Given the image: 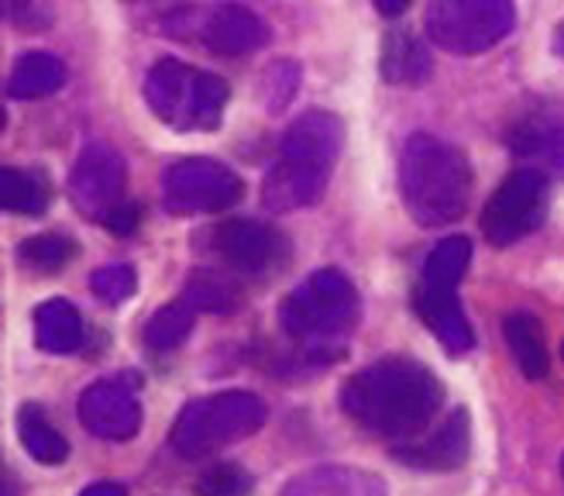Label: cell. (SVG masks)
<instances>
[{
    "label": "cell",
    "mask_w": 564,
    "mask_h": 496,
    "mask_svg": "<svg viewBox=\"0 0 564 496\" xmlns=\"http://www.w3.org/2000/svg\"><path fill=\"white\" fill-rule=\"evenodd\" d=\"M79 496H128L124 493V486H118V483H94V486H87Z\"/></svg>",
    "instance_id": "34"
},
{
    "label": "cell",
    "mask_w": 564,
    "mask_h": 496,
    "mask_svg": "<svg viewBox=\"0 0 564 496\" xmlns=\"http://www.w3.org/2000/svg\"><path fill=\"white\" fill-rule=\"evenodd\" d=\"M372 4H376V11L386 14V18H400V14L410 8V0H372Z\"/></svg>",
    "instance_id": "33"
},
{
    "label": "cell",
    "mask_w": 564,
    "mask_h": 496,
    "mask_svg": "<svg viewBox=\"0 0 564 496\" xmlns=\"http://www.w3.org/2000/svg\"><path fill=\"white\" fill-rule=\"evenodd\" d=\"M245 183L217 159L189 155L165 170L162 201L173 214H217L241 201Z\"/></svg>",
    "instance_id": "7"
},
{
    "label": "cell",
    "mask_w": 564,
    "mask_h": 496,
    "mask_svg": "<svg viewBox=\"0 0 564 496\" xmlns=\"http://www.w3.org/2000/svg\"><path fill=\"white\" fill-rule=\"evenodd\" d=\"M145 100L155 118L180 131H210L228 104V83L180 60H162L145 76Z\"/></svg>",
    "instance_id": "5"
},
{
    "label": "cell",
    "mask_w": 564,
    "mask_h": 496,
    "mask_svg": "<svg viewBox=\"0 0 564 496\" xmlns=\"http://www.w3.org/2000/svg\"><path fill=\"white\" fill-rule=\"evenodd\" d=\"M124 193V162L107 145H87L79 152L69 173V201L90 220H107V214L121 204Z\"/></svg>",
    "instance_id": "10"
},
{
    "label": "cell",
    "mask_w": 564,
    "mask_h": 496,
    "mask_svg": "<svg viewBox=\"0 0 564 496\" xmlns=\"http://www.w3.org/2000/svg\"><path fill=\"white\" fill-rule=\"evenodd\" d=\"M251 476L248 468L235 465V462H217L210 468H204L200 479H196V496H248L251 493Z\"/></svg>",
    "instance_id": "29"
},
{
    "label": "cell",
    "mask_w": 564,
    "mask_h": 496,
    "mask_svg": "<svg viewBox=\"0 0 564 496\" xmlns=\"http://www.w3.org/2000/svg\"><path fill=\"white\" fill-rule=\"evenodd\" d=\"M513 0H431L423 28L437 48L478 55L513 32Z\"/></svg>",
    "instance_id": "6"
},
{
    "label": "cell",
    "mask_w": 564,
    "mask_h": 496,
    "mask_svg": "<svg viewBox=\"0 0 564 496\" xmlns=\"http://www.w3.org/2000/svg\"><path fill=\"white\" fill-rule=\"evenodd\" d=\"M341 142H345L341 118H334L330 110H310V115H303L290 125L279 155L306 159V162H317V165L334 170L337 155H341Z\"/></svg>",
    "instance_id": "15"
},
{
    "label": "cell",
    "mask_w": 564,
    "mask_h": 496,
    "mask_svg": "<svg viewBox=\"0 0 564 496\" xmlns=\"http://www.w3.org/2000/svg\"><path fill=\"white\" fill-rule=\"evenodd\" d=\"M382 76L392 87H423L431 76L427 45L410 32H392L382 45Z\"/></svg>",
    "instance_id": "19"
},
{
    "label": "cell",
    "mask_w": 564,
    "mask_h": 496,
    "mask_svg": "<svg viewBox=\"0 0 564 496\" xmlns=\"http://www.w3.org/2000/svg\"><path fill=\"white\" fill-rule=\"evenodd\" d=\"M90 290H94V296H100L107 303V308H118V303H124L138 290V276L131 266H121V262L104 266L90 276Z\"/></svg>",
    "instance_id": "30"
},
{
    "label": "cell",
    "mask_w": 564,
    "mask_h": 496,
    "mask_svg": "<svg viewBox=\"0 0 564 496\" xmlns=\"http://www.w3.org/2000/svg\"><path fill=\"white\" fill-rule=\"evenodd\" d=\"M544 193H547V173L541 170H517L506 176L482 211L486 241H492L496 248H506L527 238L533 228H541Z\"/></svg>",
    "instance_id": "8"
},
{
    "label": "cell",
    "mask_w": 564,
    "mask_h": 496,
    "mask_svg": "<svg viewBox=\"0 0 564 496\" xmlns=\"http://www.w3.org/2000/svg\"><path fill=\"white\" fill-rule=\"evenodd\" d=\"M554 48H557V52H564V24L557 28V39H554Z\"/></svg>",
    "instance_id": "35"
},
{
    "label": "cell",
    "mask_w": 564,
    "mask_h": 496,
    "mask_svg": "<svg viewBox=\"0 0 564 496\" xmlns=\"http://www.w3.org/2000/svg\"><path fill=\"white\" fill-rule=\"evenodd\" d=\"M193 35H200L210 52L231 60V55L259 52L269 42V28L259 14H251L241 4H217L200 14V21L193 24Z\"/></svg>",
    "instance_id": "13"
},
{
    "label": "cell",
    "mask_w": 564,
    "mask_h": 496,
    "mask_svg": "<svg viewBox=\"0 0 564 496\" xmlns=\"http://www.w3.org/2000/svg\"><path fill=\"white\" fill-rule=\"evenodd\" d=\"M79 424L97 438L128 441L141 428V403L118 379H97L79 393Z\"/></svg>",
    "instance_id": "11"
},
{
    "label": "cell",
    "mask_w": 564,
    "mask_h": 496,
    "mask_svg": "<svg viewBox=\"0 0 564 496\" xmlns=\"http://www.w3.org/2000/svg\"><path fill=\"white\" fill-rule=\"evenodd\" d=\"M327 180H330L327 165L293 159V155H279L262 180V204L272 214H290V211L310 207L324 197Z\"/></svg>",
    "instance_id": "12"
},
{
    "label": "cell",
    "mask_w": 564,
    "mask_h": 496,
    "mask_svg": "<svg viewBox=\"0 0 564 496\" xmlns=\"http://www.w3.org/2000/svg\"><path fill=\"white\" fill-rule=\"evenodd\" d=\"M296 83H300V66L296 63H272L262 73L259 83V97L269 110H282L296 97Z\"/></svg>",
    "instance_id": "31"
},
{
    "label": "cell",
    "mask_w": 564,
    "mask_h": 496,
    "mask_svg": "<svg viewBox=\"0 0 564 496\" xmlns=\"http://www.w3.org/2000/svg\"><path fill=\"white\" fill-rule=\"evenodd\" d=\"M279 496H386V479L369 468L321 465L293 476Z\"/></svg>",
    "instance_id": "16"
},
{
    "label": "cell",
    "mask_w": 564,
    "mask_h": 496,
    "mask_svg": "<svg viewBox=\"0 0 564 496\" xmlns=\"http://www.w3.org/2000/svg\"><path fill=\"white\" fill-rule=\"evenodd\" d=\"M214 252L228 262L241 276H256V280H269L290 259V238L279 228L265 225V220L235 217L210 235Z\"/></svg>",
    "instance_id": "9"
},
{
    "label": "cell",
    "mask_w": 564,
    "mask_h": 496,
    "mask_svg": "<svg viewBox=\"0 0 564 496\" xmlns=\"http://www.w3.org/2000/svg\"><path fill=\"white\" fill-rule=\"evenodd\" d=\"M510 149L538 165L541 173L564 176V125L561 121H527L513 131Z\"/></svg>",
    "instance_id": "21"
},
{
    "label": "cell",
    "mask_w": 564,
    "mask_h": 496,
    "mask_svg": "<svg viewBox=\"0 0 564 496\" xmlns=\"http://www.w3.org/2000/svg\"><path fill=\"white\" fill-rule=\"evenodd\" d=\"M361 314V296L351 287V280L337 269H317L306 276L286 300L279 303V324L286 335L310 342V345H327L330 338L345 335V331Z\"/></svg>",
    "instance_id": "4"
},
{
    "label": "cell",
    "mask_w": 564,
    "mask_h": 496,
    "mask_svg": "<svg viewBox=\"0 0 564 496\" xmlns=\"http://www.w3.org/2000/svg\"><path fill=\"white\" fill-rule=\"evenodd\" d=\"M471 262V241L465 235H451L444 238L431 259L423 262V276L420 287L423 290H441V293H455V287L462 283V276Z\"/></svg>",
    "instance_id": "24"
},
{
    "label": "cell",
    "mask_w": 564,
    "mask_h": 496,
    "mask_svg": "<svg viewBox=\"0 0 564 496\" xmlns=\"http://www.w3.org/2000/svg\"><path fill=\"white\" fill-rule=\"evenodd\" d=\"M18 438L24 452L42 465H59L69 455V441L63 431H55L52 421L45 418V410L39 403H24L18 410Z\"/></svg>",
    "instance_id": "23"
},
{
    "label": "cell",
    "mask_w": 564,
    "mask_h": 496,
    "mask_svg": "<svg viewBox=\"0 0 564 496\" xmlns=\"http://www.w3.org/2000/svg\"><path fill=\"white\" fill-rule=\"evenodd\" d=\"M193 317H196V308L183 296V300H173L165 303L162 311H155L149 321H145V331H141V342H145L149 352H173L180 348L189 331H193Z\"/></svg>",
    "instance_id": "26"
},
{
    "label": "cell",
    "mask_w": 564,
    "mask_h": 496,
    "mask_svg": "<svg viewBox=\"0 0 564 496\" xmlns=\"http://www.w3.org/2000/svg\"><path fill=\"white\" fill-rule=\"evenodd\" d=\"M561 468H564V462H561Z\"/></svg>",
    "instance_id": "37"
},
{
    "label": "cell",
    "mask_w": 564,
    "mask_h": 496,
    "mask_svg": "<svg viewBox=\"0 0 564 496\" xmlns=\"http://www.w3.org/2000/svg\"><path fill=\"white\" fill-rule=\"evenodd\" d=\"M186 300L196 311H210V314H235L241 308L238 287L220 272H193L186 283Z\"/></svg>",
    "instance_id": "27"
},
{
    "label": "cell",
    "mask_w": 564,
    "mask_h": 496,
    "mask_svg": "<svg viewBox=\"0 0 564 496\" xmlns=\"http://www.w3.org/2000/svg\"><path fill=\"white\" fill-rule=\"evenodd\" d=\"M104 225L115 231V235H131L134 228H138V207H131V204H118L115 211L107 214V220Z\"/></svg>",
    "instance_id": "32"
},
{
    "label": "cell",
    "mask_w": 564,
    "mask_h": 496,
    "mask_svg": "<svg viewBox=\"0 0 564 496\" xmlns=\"http://www.w3.org/2000/svg\"><path fill=\"white\" fill-rule=\"evenodd\" d=\"M0 204L11 214L39 217L48 207V180L35 170H18V165H0Z\"/></svg>",
    "instance_id": "25"
},
{
    "label": "cell",
    "mask_w": 564,
    "mask_h": 496,
    "mask_svg": "<svg viewBox=\"0 0 564 496\" xmlns=\"http://www.w3.org/2000/svg\"><path fill=\"white\" fill-rule=\"evenodd\" d=\"M413 303H416V314L423 317L437 342L447 348V352H468L475 345V335H471V324L462 311V303L455 300V293H441V290H423L416 287L413 293Z\"/></svg>",
    "instance_id": "17"
},
{
    "label": "cell",
    "mask_w": 564,
    "mask_h": 496,
    "mask_svg": "<svg viewBox=\"0 0 564 496\" xmlns=\"http://www.w3.org/2000/svg\"><path fill=\"white\" fill-rule=\"evenodd\" d=\"M400 193L410 217L423 228L458 220L471 197V170L465 152L434 134H413L400 159Z\"/></svg>",
    "instance_id": "2"
},
{
    "label": "cell",
    "mask_w": 564,
    "mask_h": 496,
    "mask_svg": "<svg viewBox=\"0 0 564 496\" xmlns=\"http://www.w3.org/2000/svg\"><path fill=\"white\" fill-rule=\"evenodd\" d=\"M35 342L42 352L69 355L83 345V317L69 300L52 296L35 311Z\"/></svg>",
    "instance_id": "18"
},
{
    "label": "cell",
    "mask_w": 564,
    "mask_h": 496,
    "mask_svg": "<svg viewBox=\"0 0 564 496\" xmlns=\"http://www.w3.org/2000/svg\"><path fill=\"white\" fill-rule=\"evenodd\" d=\"M561 358H564V345H561Z\"/></svg>",
    "instance_id": "36"
},
{
    "label": "cell",
    "mask_w": 564,
    "mask_h": 496,
    "mask_svg": "<svg viewBox=\"0 0 564 496\" xmlns=\"http://www.w3.org/2000/svg\"><path fill=\"white\" fill-rule=\"evenodd\" d=\"M471 452V424H468V410H455L451 418L413 449H400L397 459L406 465L420 468V473H451L458 468Z\"/></svg>",
    "instance_id": "14"
},
{
    "label": "cell",
    "mask_w": 564,
    "mask_h": 496,
    "mask_svg": "<svg viewBox=\"0 0 564 496\" xmlns=\"http://www.w3.org/2000/svg\"><path fill=\"white\" fill-rule=\"evenodd\" d=\"M444 403L441 379L406 355H386L341 386V410L365 431L406 441L434 421Z\"/></svg>",
    "instance_id": "1"
},
{
    "label": "cell",
    "mask_w": 564,
    "mask_h": 496,
    "mask_svg": "<svg viewBox=\"0 0 564 496\" xmlns=\"http://www.w3.org/2000/svg\"><path fill=\"white\" fill-rule=\"evenodd\" d=\"M269 418L262 397L245 390H224L214 397L189 400L173 421L169 445L183 459H207L210 452L256 434Z\"/></svg>",
    "instance_id": "3"
},
{
    "label": "cell",
    "mask_w": 564,
    "mask_h": 496,
    "mask_svg": "<svg viewBox=\"0 0 564 496\" xmlns=\"http://www.w3.org/2000/svg\"><path fill=\"white\" fill-rule=\"evenodd\" d=\"M66 83V63L52 52H28L14 63L8 94L14 100H39L55 94Z\"/></svg>",
    "instance_id": "20"
},
{
    "label": "cell",
    "mask_w": 564,
    "mask_h": 496,
    "mask_svg": "<svg viewBox=\"0 0 564 496\" xmlns=\"http://www.w3.org/2000/svg\"><path fill=\"white\" fill-rule=\"evenodd\" d=\"M541 331H544L541 321L533 314H527V311H513V314H506V321H502V338H506V345H510L517 366L523 369L527 379H544L547 366H551Z\"/></svg>",
    "instance_id": "22"
},
{
    "label": "cell",
    "mask_w": 564,
    "mask_h": 496,
    "mask_svg": "<svg viewBox=\"0 0 564 496\" xmlns=\"http://www.w3.org/2000/svg\"><path fill=\"white\" fill-rule=\"evenodd\" d=\"M73 256H76V245L69 238H63V235H35V238H24L18 245L21 266L35 269V272L63 269Z\"/></svg>",
    "instance_id": "28"
}]
</instances>
